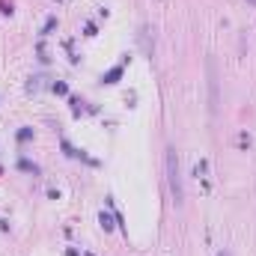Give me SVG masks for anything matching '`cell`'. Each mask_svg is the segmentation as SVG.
<instances>
[{
  "label": "cell",
  "mask_w": 256,
  "mask_h": 256,
  "mask_svg": "<svg viewBox=\"0 0 256 256\" xmlns=\"http://www.w3.org/2000/svg\"><path fill=\"white\" fill-rule=\"evenodd\" d=\"M167 182H170V191H173L176 206H182L185 202V188H182V173H179V155H176V149H167Z\"/></svg>",
  "instance_id": "1"
},
{
  "label": "cell",
  "mask_w": 256,
  "mask_h": 256,
  "mask_svg": "<svg viewBox=\"0 0 256 256\" xmlns=\"http://www.w3.org/2000/svg\"><path fill=\"white\" fill-rule=\"evenodd\" d=\"M120 72H122V68H120V66H116V68H114V72H108V78H104V80H108V84H116V78H120Z\"/></svg>",
  "instance_id": "2"
},
{
  "label": "cell",
  "mask_w": 256,
  "mask_h": 256,
  "mask_svg": "<svg viewBox=\"0 0 256 256\" xmlns=\"http://www.w3.org/2000/svg\"><path fill=\"white\" fill-rule=\"evenodd\" d=\"M218 256H230V254H226V250H224V254H218Z\"/></svg>",
  "instance_id": "3"
}]
</instances>
